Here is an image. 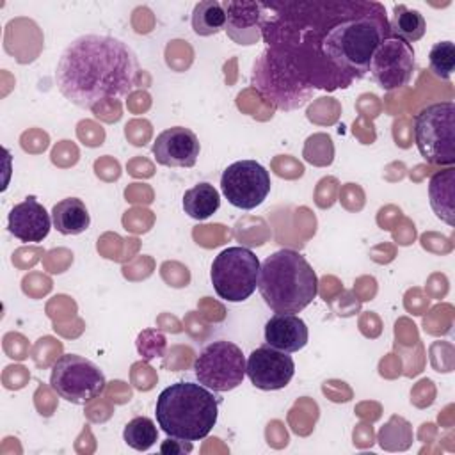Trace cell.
Segmentation results:
<instances>
[{
  "label": "cell",
  "mask_w": 455,
  "mask_h": 455,
  "mask_svg": "<svg viewBox=\"0 0 455 455\" xmlns=\"http://www.w3.org/2000/svg\"><path fill=\"white\" fill-rule=\"evenodd\" d=\"M226 27L224 5L217 0H203L194 5L192 28L197 36H213Z\"/></svg>",
  "instance_id": "obj_20"
},
{
  "label": "cell",
  "mask_w": 455,
  "mask_h": 455,
  "mask_svg": "<svg viewBox=\"0 0 455 455\" xmlns=\"http://www.w3.org/2000/svg\"><path fill=\"white\" fill-rule=\"evenodd\" d=\"M151 149L160 165L194 167L201 151V144L190 128L171 126L156 135Z\"/></svg>",
  "instance_id": "obj_12"
},
{
  "label": "cell",
  "mask_w": 455,
  "mask_h": 455,
  "mask_svg": "<svg viewBox=\"0 0 455 455\" xmlns=\"http://www.w3.org/2000/svg\"><path fill=\"white\" fill-rule=\"evenodd\" d=\"M50 387L66 402L85 405L105 391L107 379L92 361L64 354L52 364Z\"/></svg>",
  "instance_id": "obj_7"
},
{
  "label": "cell",
  "mask_w": 455,
  "mask_h": 455,
  "mask_svg": "<svg viewBox=\"0 0 455 455\" xmlns=\"http://www.w3.org/2000/svg\"><path fill=\"white\" fill-rule=\"evenodd\" d=\"M245 355L242 348L226 339L208 343L194 361V373L199 384L213 393H226L238 387L245 377Z\"/></svg>",
  "instance_id": "obj_8"
},
{
  "label": "cell",
  "mask_w": 455,
  "mask_h": 455,
  "mask_svg": "<svg viewBox=\"0 0 455 455\" xmlns=\"http://www.w3.org/2000/svg\"><path fill=\"white\" fill-rule=\"evenodd\" d=\"M123 439L130 448L137 451H146L158 441V430L151 418L137 416L126 423L123 430Z\"/></svg>",
  "instance_id": "obj_21"
},
{
  "label": "cell",
  "mask_w": 455,
  "mask_h": 455,
  "mask_svg": "<svg viewBox=\"0 0 455 455\" xmlns=\"http://www.w3.org/2000/svg\"><path fill=\"white\" fill-rule=\"evenodd\" d=\"M53 228L60 235H80L91 224V215L85 203L78 197H66L52 208Z\"/></svg>",
  "instance_id": "obj_17"
},
{
  "label": "cell",
  "mask_w": 455,
  "mask_h": 455,
  "mask_svg": "<svg viewBox=\"0 0 455 455\" xmlns=\"http://www.w3.org/2000/svg\"><path fill=\"white\" fill-rule=\"evenodd\" d=\"M414 140L427 162L451 167L455 164V103L441 101L421 108L414 117Z\"/></svg>",
  "instance_id": "obj_5"
},
{
  "label": "cell",
  "mask_w": 455,
  "mask_h": 455,
  "mask_svg": "<svg viewBox=\"0 0 455 455\" xmlns=\"http://www.w3.org/2000/svg\"><path fill=\"white\" fill-rule=\"evenodd\" d=\"M228 36L238 44H254L261 37V28L267 18V5L259 2H226Z\"/></svg>",
  "instance_id": "obj_14"
},
{
  "label": "cell",
  "mask_w": 455,
  "mask_h": 455,
  "mask_svg": "<svg viewBox=\"0 0 455 455\" xmlns=\"http://www.w3.org/2000/svg\"><path fill=\"white\" fill-rule=\"evenodd\" d=\"M387 36L391 34L382 12L347 16L325 32L322 52L325 60L334 68L361 76L368 71L375 48Z\"/></svg>",
  "instance_id": "obj_4"
},
{
  "label": "cell",
  "mask_w": 455,
  "mask_h": 455,
  "mask_svg": "<svg viewBox=\"0 0 455 455\" xmlns=\"http://www.w3.org/2000/svg\"><path fill=\"white\" fill-rule=\"evenodd\" d=\"M135 52L112 36L85 34L71 41L55 68L60 94L80 108L128 96L139 82Z\"/></svg>",
  "instance_id": "obj_1"
},
{
  "label": "cell",
  "mask_w": 455,
  "mask_h": 455,
  "mask_svg": "<svg viewBox=\"0 0 455 455\" xmlns=\"http://www.w3.org/2000/svg\"><path fill=\"white\" fill-rule=\"evenodd\" d=\"M430 71L441 78L448 80L455 69V44L451 41H439L430 48L428 53Z\"/></svg>",
  "instance_id": "obj_22"
},
{
  "label": "cell",
  "mask_w": 455,
  "mask_h": 455,
  "mask_svg": "<svg viewBox=\"0 0 455 455\" xmlns=\"http://www.w3.org/2000/svg\"><path fill=\"white\" fill-rule=\"evenodd\" d=\"M295 373L293 357L270 345L254 348L245 363V375L251 384L263 391H277L290 384Z\"/></svg>",
  "instance_id": "obj_11"
},
{
  "label": "cell",
  "mask_w": 455,
  "mask_h": 455,
  "mask_svg": "<svg viewBox=\"0 0 455 455\" xmlns=\"http://www.w3.org/2000/svg\"><path fill=\"white\" fill-rule=\"evenodd\" d=\"M428 197L434 213L448 226L455 224V169L435 172L428 181Z\"/></svg>",
  "instance_id": "obj_16"
},
{
  "label": "cell",
  "mask_w": 455,
  "mask_h": 455,
  "mask_svg": "<svg viewBox=\"0 0 455 455\" xmlns=\"http://www.w3.org/2000/svg\"><path fill=\"white\" fill-rule=\"evenodd\" d=\"M270 174L256 160H238L228 165L220 176V190L229 204L240 210H254L270 194Z\"/></svg>",
  "instance_id": "obj_9"
},
{
  "label": "cell",
  "mask_w": 455,
  "mask_h": 455,
  "mask_svg": "<svg viewBox=\"0 0 455 455\" xmlns=\"http://www.w3.org/2000/svg\"><path fill=\"white\" fill-rule=\"evenodd\" d=\"M309 331L306 322L291 313H275L265 323V341L267 345L281 352H299L306 347Z\"/></svg>",
  "instance_id": "obj_15"
},
{
  "label": "cell",
  "mask_w": 455,
  "mask_h": 455,
  "mask_svg": "<svg viewBox=\"0 0 455 455\" xmlns=\"http://www.w3.org/2000/svg\"><path fill=\"white\" fill-rule=\"evenodd\" d=\"M183 210L190 219L204 220L213 215L220 206V196L217 188L206 181L194 185L183 194Z\"/></svg>",
  "instance_id": "obj_18"
},
{
  "label": "cell",
  "mask_w": 455,
  "mask_h": 455,
  "mask_svg": "<svg viewBox=\"0 0 455 455\" xmlns=\"http://www.w3.org/2000/svg\"><path fill=\"white\" fill-rule=\"evenodd\" d=\"M258 290L274 313H300L318 295V277L309 261L293 249H279L259 267Z\"/></svg>",
  "instance_id": "obj_2"
},
{
  "label": "cell",
  "mask_w": 455,
  "mask_h": 455,
  "mask_svg": "<svg viewBox=\"0 0 455 455\" xmlns=\"http://www.w3.org/2000/svg\"><path fill=\"white\" fill-rule=\"evenodd\" d=\"M414 50L409 43L387 36L373 52L368 71L384 91L405 87L414 73Z\"/></svg>",
  "instance_id": "obj_10"
},
{
  "label": "cell",
  "mask_w": 455,
  "mask_h": 455,
  "mask_svg": "<svg viewBox=\"0 0 455 455\" xmlns=\"http://www.w3.org/2000/svg\"><path fill=\"white\" fill-rule=\"evenodd\" d=\"M160 451L165 455H183V453H190L192 451V443L190 441H181V439H174L169 437L160 444Z\"/></svg>",
  "instance_id": "obj_23"
},
{
  "label": "cell",
  "mask_w": 455,
  "mask_h": 455,
  "mask_svg": "<svg viewBox=\"0 0 455 455\" xmlns=\"http://www.w3.org/2000/svg\"><path fill=\"white\" fill-rule=\"evenodd\" d=\"M155 414L167 437L194 443L204 439L215 427L219 398L199 382H174L158 395Z\"/></svg>",
  "instance_id": "obj_3"
},
{
  "label": "cell",
  "mask_w": 455,
  "mask_h": 455,
  "mask_svg": "<svg viewBox=\"0 0 455 455\" xmlns=\"http://www.w3.org/2000/svg\"><path fill=\"white\" fill-rule=\"evenodd\" d=\"M52 226V213L46 212L36 196H28L21 203L14 204L7 215L9 233L25 243L43 242Z\"/></svg>",
  "instance_id": "obj_13"
},
{
  "label": "cell",
  "mask_w": 455,
  "mask_h": 455,
  "mask_svg": "<svg viewBox=\"0 0 455 455\" xmlns=\"http://www.w3.org/2000/svg\"><path fill=\"white\" fill-rule=\"evenodd\" d=\"M427 21L423 14L418 9H411L403 4H398L393 7L391 21H389V34L393 37H398L405 43L419 41L425 36Z\"/></svg>",
  "instance_id": "obj_19"
},
{
  "label": "cell",
  "mask_w": 455,
  "mask_h": 455,
  "mask_svg": "<svg viewBox=\"0 0 455 455\" xmlns=\"http://www.w3.org/2000/svg\"><path fill=\"white\" fill-rule=\"evenodd\" d=\"M258 256L240 245L220 251L210 270V279L215 293L226 302H243L258 288L259 277Z\"/></svg>",
  "instance_id": "obj_6"
}]
</instances>
